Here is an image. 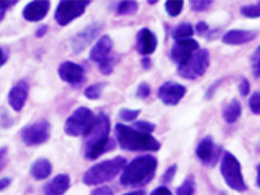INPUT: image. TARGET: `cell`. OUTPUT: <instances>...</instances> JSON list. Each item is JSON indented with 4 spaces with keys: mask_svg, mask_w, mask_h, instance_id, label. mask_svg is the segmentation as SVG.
<instances>
[{
    "mask_svg": "<svg viewBox=\"0 0 260 195\" xmlns=\"http://www.w3.org/2000/svg\"><path fill=\"white\" fill-rule=\"evenodd\" d=\"M110 130L111 121L106 113L101 112L95 116L91 127L83 136L86 159L95 160L115 148V142L110 138Z\"/></svg>",
    "mask_w": 260,
    "mask_h": 195,
    "instance_id": "6da1fadb",
    "label": "cell"
},
{
    "mask_svg": "<svg viewBox=\"0 0 260 195\" xmlns=\"http://www.w3.org/2000/svg\"><path fill=\"white\" fill-rule=\"evenodd\" d=\"M157 168V159L151 155L138 156L122 169L120 182L124 186H145L154 178Z\"/></svg>",
    "mask_w": 260,
    "mask_h": 195,
    "instance_id": "7a4b0ae2",
    "label": "cell"
},
{
    "mask_svg": "<svg viewBox=\"0 0 260 195\" xmlns=\"http://www.w3.org/2000/svg\"><path fill=\"white\" fill-rule=\"evenodd\" d=\"M116 138L122 150L126 151H151L156 152L160 150L161 145L157 139L151 134H146L127 126L124 124H117L115 127Z\"/></svg>",
    "mask_w": 260,
    "mask_h": 195,
    "instance_id": "3957f363",
    "label": "cell"
},
{
    "mask_svg": "<svg viewBox=\"0 0 260 195\" xmlns=\"http://www.w3.org/2000/svg\"><path fill=\"white\" fill-rule=\"evenodd\" d=\"M126 166V159L122 156H116L113 159L104 160L98 162L85 172L82 182L86 186H98L101 183L113 180L116 176Z\"/></svg>",
    "mask_w": 260,
    "mask_h": 195,
    "instance_id": "277c9868",
    "label": "cell"
},
{
    "mask_svg": "<svg viewBox=\"0 0 260 195\" xmlns=\"http://www.w3.org/2000/svg\"><path fill=\"white\" fill-rule=\"evenodd\" d=\"M221 176L226 185L234 191L243 192L247 190V185L242 175V168L236 156L229 151H225L221 155Z\"/></svg>",
    "mask_w": 260,
    "mask_h": 195,
    "instance_id": "5b68a950",
    "label": "cell"
},
{
    "mask_svg": "<svg viewBox=\"0 0 260 195\" xmlns=\"http://www.w3.org/2000/svg\"><path fill=\"white\" fill-rule=\"evenodd\" d=\"M210 67V51L199 48L190 55L189 59L178 65V74L185 80H197L202 77Z\"/></svg>",
    "mask_w": 260,
    "mask_h": 195,
    "instance_id": "8992f818",
    "label": "cell"
},
{
    "mask_svg": "<svg viewBox=\"0 0 260 195\" xmlns=\"http://www.w3.org/2000/svg\"><path fill=\"white\" fill-rule=\"evenodd\" d=\"M94 113L86 107H78L65 121L64 132L69 137L85 136L94 122Z\"/></svg>",
    "mask_w": 260,
    "mask_h": 195,
    "instance_id": "52a82bcc",
    "label": "cell"
},
{
    "mask_svg": "<svg viewBox=\"0 0 260 195\" xmlns=\"http://www.w3.org/2000/svg\"><path fill=\"white\" fill-rule=\"evenodd\" d=\"M89 6V0H72V2L62 0L57 4V8L55 11V20L60 26H67L72 21L82 16Z\"/></svg>",
    "mask_w": 260,
    "mask_h": 195,
    "instance_id": "ba28073f",
    "label": "cell"
},
{
    "mask_svg": "<svg viewBox=\"0 0 260 195\" xmlns=\"http://www.w3.org/2000/svg\"><path fill=\"white\" fill-rule=\"evenodd\" d=\"M51 125L47 120H38L21 129V141L26 146L43 145L50 139Z\"/></svg>",
    "mask_w": 260,
    "mask_h": 195,
    "instance_id": "9c48e42d",
    "label": "cell"
},
{
    "mask_svg": "<svg viewBox=\"0 0 260 195\" xmlns=\"http://www.w3.org/2000/svg\"><path fill=\"white\" fill-rule=\"evenodd\" d=\"M104 25L102 22H92L91 25L86 26L82 31H80L78 34L72 38L71 41V47L76 55L83 52L86 48L91 45L92 42L98 38V36L103 31Z\"/></svg>",
    "mask_w": 260,
    "mask_h": 195,
    "instance_id": "30bf717a",
    "label": "cell"
},
{
    "mask_svg": "<svg viewBox=\"0 0 260 195\" xmlns=\"http://www.w3.org/2000/svg\"><path fill=\"white\" fill-rule=\"evenodd\" d=\"M186 94V87L178 82H173V81H168L164 82L157 90V98L166 106H177L182 98Z\"/></svg>",
    "mask_w": 260,
    "mask_h": 195,
    "instance_id": "8fae6325",
    "label": "cell"
},
{
    "mask_svg": "<svg viewBox=\"0 0 260 195\" xmlns=\"http://www.w3.org/2000/svg\"><path fill=\"white\" fill-rule=\"evenodd\" d=\"M197 50H199V43L194 39H183V41H176L173 47L171 48V56L172 61H175L176 64L181 65L182 62L186 61L190 57L192 52H195Z\"/></svg>",
    "mask_w": 260,
    "mask_h": 195,
    "instance_id": "7c38bea8",
    "label": "cell"
},
{
    "mask_svg": "<svg viewBox=\"0 0 260 195\" xmlns=\"http://www.w3.org/2000/svg\"><path fill=\"white\" fill-rule=\"evenodd\" d=\"M59 76L69 85L80 86L85 81V69L77 62L64 61L59 67Z\"/></svg>",
    "mask_w": 260,
    "mask_h": 195,
    "instance_id": "4fadbf2b",
    "label": "cell"
},
{
    "mask_svg": "<svg viewBox=\"0 0 260 195\" xmlns=\"http://www.w3.org/2000/svg\"><path fill=\"white\" fill-rule=\"evenodd\" d=\"M197 156L198 159L201 160L203 164L206 166H215L217 159H219V154H220V148L216 147L215 143H213V139L211 138L210 136L206 137L198 143L197 146Z\"/></svg>",
    "mask_w": 260,
    "mask_h": 195,
    "instance_id": "5bb4252c",
    "label": "cell"
},
{
    "mask_svg": "<svg viewBox=\"0 0 260 195\" xmlns=\"http://www.w3.org/2000/svg\"><path fill=\"white\" fill-rule=\"evenodd\" d=\"M157 47V38L154 31L143 27L137 34V51L139 55L147 57L155 52Z\"/></svg>",
    "mask_w": 260,
    "mask_h": 195,
    "instance_id": "9a60e30c",
    "label": "cell"
},
{
    "mask_svg": "<svg viewBox=\"0 0 260 195\" xmlns=\"http://www.w3.org/2000/svg\"><path fill=\"white\" fill-rule=\"evenodd\" d=\"M27 95H29V83L25 80L18 81L8 92V103L11 108L16 112H20L24 108Z\"/></svg>",
    "mask_w": 260,
    "mask_h": 195,
    "instance_id": "2e32d148",
    "label": "cell"
},
{
    "mask_svg": "<svg viewBox=\"0 0 260 195\" xmlns=\"http://www.w3.org/2000/svg\"><path fill=\"white\" fill-rule=\"evenodd\" d=\"M51 3L48 0H38L30 2L22 9V17L29 22H39L47 16Z\"/></svg>",
    "mask_w": 260,
    "mask_h": 195,
    "instance_id": "e0dca14e",
    "label": "cell"
},
{
    "mask_svg": "<svg viewBox=\"0 0 260 195\" xmlns=\"http://www.w3.org/2000/svg\"><path fill=\"white\" fill-rule=\"evenodd\" d=\"M113 48V41L110 36H103L99 38V41L92 46L91 51L89 53V57L91 61L96 62V64H101L102 61L107 59L108 56H111V52H112Z\"/></svg>",
    "mask_w": 260,
    "mask_h": 195,
    "instance_id": "ac0fdd59",
    "label": "cell"
},
{
    "mask_svg": "<svg viewBox=\"0 0 260 195\" xmlns=\"http://www.w3.org/2000/svg\"><path fill=\"white\" fill-rule=\"evenodd\" d=\"M257 37V31L255 30H229L222 36V42L228 46H241L246 45L248 42L254 41Z\"/></svg>",
    "mask_w": 260,
    "mask_h": 195,
    "instance_id": "d6986e66",
    "label": "cell"
},
{
    "mask_svg": "<svg viewBox=\"0 0 260 195\" xmlns=\"http://www.w3.org/2000/svg\"><path fill=\"white\" fill-rule=\"evenodd\" d=\"M71 186V177L68 175H57L48 181L43 187L45 195H64Z\"/></svg>",
    "mask_w": 260,
    "mask_h": 195,
    "instance_id": "ffe728a7",
    "label": "cell"
},
{
    "mask_svg": "<svg viewBox=\"0 0 260 195\" xmlns=\"http://www.w3.org/2000/svg\"><path fill=\"white\" fill-rule=\"evenodd\" d=\"M51 173H52V164L50 160L45 159V157L37 159L30 167V175L34 180H46L50 177Z\"/></svg>",
    "mask_w": 260,
    "mask_h": 195,
    "instance_id": "44dd1931",
    "label": "cell"
},
{
    "mask_svg": "<svg viewBox=\"0 0 260 195\" xmlns=\"http://www.w3.org/2000/svg\"><path fill=\"white\" fill-rule=\"evenodd\" d=\"M241 113H242L241 103L237 99H233V101H231L226 104V107L222 111V118L228 124H234L240 118Z\"/></svg>",
    "mask_w": 260,
    "mask_h": 195,
    "instance_id": "7402d4cb",
    "label": "cell"
},
{
    "mask_svg": "<svg viewBox=\"0 0 260 195\" xmlns=\"http://www.w3.org/2000/svg\"><path fill=\"white\" fill-rule=\"evenodd\" d=\"M194 36V27L189 22H182L175 29L172 30V38L175 41H183V39H190V37Z\"/></svg>",
    "mask_w": 260,
    "mask_h": 195,
    "instance_id": "603a6c76",
    "label": "cell"
},
{
    "mask_svg": "<svg viewBox=\"0 0 260 195\" xmlns=\"http://www.w3.org/2000/svg\"><path fill=\"white\" fill-rule=\"evenodd\" d=\"M138 3L137 2H121L117 3L116 6V13L120 16H127V15H136L138 11Z\"/></svg>",
    "mask_w": 260,
    "mask_h": 195,
    "instance_id": "cb8c5ba5",
    "label": "cell"
},
{
    "mask_svg": "<svg viewBox=\"0 0 260 195\" xmlns=\"http://www.w3.org/2000/svg\"><path fill=\"white\" fill-rule=\"evenodd\" d=\"M104 87H106V83L104 82L94 83V85L86 87L85 96L87 99H91V101H96V99H99L102 96V92H103Z\"/></svg>",
    "mask_w": 260,
    "mask_h": 195,
    "instance_id": "d4e9b609",
    "label": "cell"
},
{
    "mask_svg": "<svg viewBox=\"0 0 260 195\" xmlns=\"http://www.w3.org/2000/svg\"><path fill=\"white\" fill-rule=\"evenodd\" d=\"M195 191V178L194 176H189L183 181L182 185L177 189V195H194Z\"/></svg>",
    "mask_w": 260,
    "mask_h": 195,
    "instance_id": "484cf974",
    "label": "cell"
},
{
    "mask_svg": "<svg viewBox=\"0 0 260 195\" xmlns=\"http://www.w3.org/2000/svg\"><path fill=\"white\" fill-rule=\"evenodd\" d=\"M116 64H117V57L111 53V56L107 57V59L104 60V61H102L101 64H98V67H99V71H101L102 73L108 76V74H111L113 72Z\"/></svg>",
    "mask_w": 260,
    "mask_h": 195,
    "instance_id": "4316f807",
    "label": "cell"
},
{
    "mask_svg": "<svg viewBox=\"0 0 260 195\" xmlns=\"http://www.w3.org/2000/svg\"><path fill=\"white\" fill-rule=\"evenodd\" d=\"M166 11L171 17H177L183 8V2L180 0H169L166 3Z\"/></svg>",
    "mask_w": 260,
    "mask_h": 195,
    "instance_id": "83f0119b",
    "label": "cell"
},
{
    "mask_svg": "<svg viewBox=\"0 0 260 195\" xmlns=\"http://www.w3.org/2000/svg\"><path fill=\"white\" fill-rule=\"evenodd\" d=\"M241 13L245 17L257 18L260 16V4H247V6L241 7Z\"/></svg>",
    "mask_w": 260,
    "mask_h": 195,
    "instance_id": "f1b7e54d",
    "label": "cell"
},
{
    "mask_svg": "<svg viewBox=\"0 0 260 195\" xmlns=\"http://www.w3.org/2000/svg\"><path fill=\"white\" fill-rule=\"evenodd\" d=\"M141 111L139 110H129V108H122L118 112V117L124 120V121H134L137 117L139 116Z\"/></svg>",
    "mask_w": 260,
    "mask_h": 195,
    "instance_id": "f546056e",
    "label": "cell"
},
{
    "mask_svg": "<svg viewBox=\"0 0 260 195\" xmlns=\"http://www.w3.org/2000/svg\"><path fill=\"white\" fill-rule=\"evenodd\" d=\"M260 48L256 47V50L254 51L251 56V69H252V74H254V77L259 78L260 76V67H259V62H260Z\"/></svg>",
    "mask_w": 260,
    "mask_h": 195,
    "instance_id": "4dcf8cb0",
    "label": "cell"
},
{
    "mask_svg": "<svg viewBox=\"0 0 260 195\" xmlns=\"http://www.w3.org/2000/svg\"><path fill=\"white\" fill-rule=\"evenodd\" d=\"M211 6H212V0H192L190 3L192 11H197V12H203Z\"/></svg>",
    "mask_w": 260,
    "mask_h": 195,
    "instance_id": "1f68e13d",
    "label": "cell"
},
{
    "mask_svg": "<svg viewBox=\"0 0 260 195\" xmlns=\"http://www.w3.org/2000/svg\"><path fill=\"white\" fill-rule=\"evenodd\" d=\"M248 107H250V110L254 115H259L260 113V94L259 91L254 92L250 98V101H248Z\"/></svg>",
    "mask_w": 260,
    "mask_h": 195,
    "instance_id": "d6a6232c",
    "label": "cell"
},
{
    "mask_svg": "<svg viewBox=\"0 0 260 195\" xmlns=\"http://www.w3.org/2000/svg\"><path fill=\"white\" fill-rule=\"evenodd\" d=\"M132 127L139 130V132H142V133L151 134V133H154L155 124H151V122H147V121H137L134 122Z\"/></svg>",
    "mask_w": 260,
    "mask_h": 195,
    "instance_id": "836d02e7",
    "label": "cell"
},
{
    "mask_svg": "<svg viewBox=\"0 0 260 195\" xmlns=\"http://www.w3.org/2000/svg\"><path fill=\"white\" fill-rule=\"evenodd\" d=\"M176 172H177V164H173V166L169 167V168L164 172V175H162L161 177L162 183H166L167 185V183L172 182V180H173L176 176Z\"/></svg>",
    "mask_w": 260,
    "mask_h": 195,
    "instance_id": "e575fe53",
    "label": "cell"
},
{
    "mask_svg": "<svg viewBox=\"0 0 260 195\" xmlns=\"http://www.w3.org/2000/svg\"><path fill=\"white\" fill-rule=\"evenodd\" d=\"M17 2L15 0H8V2H3V0H0V24H2V21L4 20L6 17V13L9 8H12L13 6H16Z\"/></svg>",
    "mask_w": 260,
    "mask_h": 195,
    "instance_id": "d590c367",
    "label": "cell"
},
{
    "mask_svg": "<svg viewBox=\"0 0 260 195\" xmlns=\"http://www.w3.org/2000/svg\"><path fill=\"white\" fill-rule=\"evenodd\" d=\"M150 92H151V87L147 82L139 83L138 89H137V96L141 98V99H146V98L150 95Z\"/></svg>",
    "mask_w": 260,
    "mask_h": 195,
    "instance_id": "8d00e7d4",
    "label": "cell"
},
{
    "mask_svg": "<svg viewBox=\"0 0 260 195\" xmlns=\"http://www.w3.org/2000/svg\"><path fill=\"white\" fill-rule=\"evenodd\" d=\"M238 90H240V94L242 96H247L248 92H250V82H248L247 78H241L240 86H238Z\"/></svg>",
    "mask_w": 260,
    "mask_h": 195,
    "instance_id": "74e56055",
    "label": "cell"
},
{
    "mask_svg": "<svg viewBox=\"0 0 260 195\" xmlns=\"http://www.w3.org/2000/svg\"><path fill=\"white\" fill-rule=\"evenodd\" d=\"M194 31H197V34L199 36H206L208 31H210V26L207 25V22H204V21H199L197 26L194 27Z\"/></svg>",
    "mask_w": 260,
    "mask_h": 195,
    "instance_id": "f35d334b",
    "label": "cell"
},
{
    "mask_svg": "<svg viewBox=\"0 0 260 195\" xmlns=\"http://www.w3.org/2000/svg\"><path fill=\"white\" fill-rule=\"evenodd\" d=\"M90 195H113V190L108 186H102L92 190V192Z\"/></svg>",
    "mask_w": 260,
    "mask_h": 195,
    "instance_id": "ab89813d",
    "label": "cell"
},
{
    "mask_svg": "<svg viewBox=\"0 0 260 195\" xmlns=\"http://www.w3.org/2000/svg\"><path fill=\"white\" fill-rule=\"evenodd\" d=\"M7 155H8V148L0 147V172L3 171L7 164Z\"/></svg>",
    "mask_w": 260,
    "mask_h": 195,
    "instance_id": "60d3db41",
    "label": "cell"
},
{
    "mask_svg": "<svg viewBox=\"0 0 260 195\" xmlns=\"http://www.w3.org/2000/svg\"><path fill=\"white\" fill-rule=\"evenodd\" d=\"M151 195H172V191L166 186H160L151 192Z\"/></svg>",
    "mask_w": 260,
    "mask_h": 195,
    "instance_id": "b9f144b4",
    "label": "cell"
},
{
    "mask_svg": "<svg viewBox=\"0 0 260 195\" xmlns=\"http://www.w3.org/2000/svg\"><path fill=\"white\" fill-rule=\"evenodd\" d=\"M12 183V180L8 177H4V178H0V191H3L4 189L9 186Z\"/></svg>",
    "mask_w": 260,
    "mask_h": 195,
    "instance_id": "7bdbcfd3",
    "label": "cell"
},
{
    "mask_svg": "<svg viewBox=\"0 0 260 195\" xmlns=\"http://www.w3.org/2000/svg\"><path fill=\"white\" fill-rule=\"evenodd\" d=\"M47 30H48V27L46 26V25H42V26L39 27L38 30H37L36 37H37V38H42V37H45L46 32H47Z\"/></svg>",
    "mask_w": 260,
    "mask_h": 195,
    "instance_id": "ee69618b",
    "label": "cell"
},
{
    "mask_svg": "<svg viewBox=\"0 0 260 195\" xmlns=\"http://www.w3.org/2000/svg\"><path fill=\"white\" fill-rule=\"evenodd\" d=\"M6 61H7V53L4 52L3 48L0 47V68L6 64Z\"/></svg>",
    "mask_w": 260,
    "mask_h": 195,
    "instance_id": "f6af8a7d",
    "label": "cell"
},
{
    "mask_svg": "<svg viewBox=\"0 0 260 195\" xmlns=\"http://www.w3.org/2000/svg\"><path fill=\"white\" fill-rule=\"evenodd\" d=\"M142 67L143 69H150L151 68V60L148 57H143L142 59Z\"/></svg>",
    "mask_w": 260,
    "mask_h": 195,
    "instance_id": "bcb514c9",
    "label": "cell"
},
{
    "mask_svg": "<svg viewBox=\"0 0 260 195\" xmlns=\"http://www.w3.org/2000/svg\"><path fill=\"white\" fill-rule=\"evenodd\" d=\"M124 195H146V191L145 190H136V191L126 192V194H124Z\"/></svg>",
    "mask_w": 260,
    "mask_h": 195,
    "instance_id": "7dc6e473",
    "label": "cell"
},
{
    "mask_svg": "<svg viewBox=\"0 0 260 195\" xmlns=\"http://www.w3.org/2000/svg\"><path fill=\"white\" fill-rule=\"evenodd\" d=\"M260 185V169H259V166L256 167V186H259Z\"/></svg>",
    "mask_w": 260,
    "mask_h": 195,
    "instance_id": "c3c4849f",
    "label": "cell"
}]
</instances>
